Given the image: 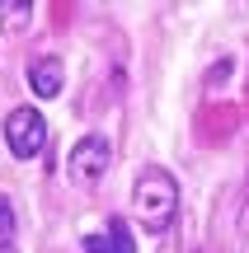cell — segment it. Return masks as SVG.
Returning <instances> with one entry per match:
<instances>
[{
	"instance_id": "1",
	"label": "cell",
	"mask_w": 249,
	"mask_h": 253,
	"mask_svg": "<svg viewBox=\"0 0 249 253\" xmlns=\"http://www.w3.org/2000/svg\"><path fill=\"white\" fill-rule=\"evenodd\" d=\"M132 207H137L141 230L165 235V230L174 225V216H179V183L169 178L165 169H146L137 178V188H132Z\"/></svg>"
},
{
	"instance_id": "2",
	"label": "cell",
	"mask_w": 249,
	"mask_h": 253,
	"mask_svg": "<svg viewBox=\"0 0 249 253\" xmlns=\"http://www.w3.org/2000/svg\"><path fill=\"white\" fill-rule=\"evenodd\" d=\"M0 131H5V145H9V155H14V160H38V155H43V145H47V118H43L38 108H28V103L9 108Z\"/></svg>"
},
{
	"instance_id": "3",
	"label": "cell",
	"mask_w": 249,
	"mask_h": 253,
	"mask_svg": "<svg viewBox=\"0 0 249 253\" xmlns=\"http://www.w3.org/2000/svg\"><path fill=\"white\" fill-rule=\"evenodd\" d=\"M108 164H113V150H108L103 136H80L71 145V155H66V173L75 183H99L108 173Z\"/></svg>"
},
{
	"instance_id": "4",
	"label": "cell",
	"mask_w": 249,
	"mask_h": 253,
	"mask_svg": "<svg viewBox=\"0 0 249 253\" xmlns=\"http://www.w3.org/2000/svg\"><path fill=\"white\" fill-rule=\"evenodd\" d=\"M61 80H66L61 56H33V61H28V89H33L38 99H56V94H61Z\"/></svg>"
},
{
	"instance_id": "5",
	"label": "cell",
	"mask_w": 249,
	"mask_h": 253,
	"mask_svg": "<svg viewBox=\"0 0 249 253\" xmlns=\"http://www.w3.org/2000/svg\"><path fill=\"white\" fill-rule=\"evenodd\" d=\"M33 19V0H0V33H19Z\"/></svg>"
},
{
	"instance_id": "6",
	"label": "cell",
	"mask_w": 249,
	"mask_h": 253,
	"mask_svg": "<svg viewBox=\"0 0 249 253\" xmlns=\"http://www.w3.org/2000/svg\"><path fill=\"white\" fill-rule=\"evenodd\" d=\"M108 253H132V230H127V220H118V216L108 220Z\"/></svg>"
},
{
	"instance_id": "7",
	"label": "cell",
	"mask_w": 249,
	"mask_h": 253,
	"mask_svg": "<svg viewBox=\"0 0 249 253\" xmlns=\"http://www.w3.org/2000/svg\"><path fill=\"white\" fill-rule=\"evenodd\" d=\"M14 244V207H9V197H0V249Z\"/></svg>"
},
{
	"instance_id": "8",
	"label": "cell",
	"mask_w": 249,
	"mask_h": 253,
	"mask_svg": "<svg viewBox=\"0 0 249 253\" xmlns=\"http://www.w3.org/2000/svg\"><path fill=\"white\" fill-rule=\"evenodd\" d=\"M85 253H108V244H103V235H85Z\"/></svg>"
},
{
	"instance_id": "9",
	"label": "cell",
	"mask_w": 249,
	"mask_h": 253,
	"mask_svg": "<svg viewBox=\"0 0 249 253\" xmlns=\"http://www.w3.org/2000/svg\"><path fill=\"white\" fill-rule=\"evenodd\" d=\"M226 75H231V61H221V66H212V71H207V80L216 84V80H226Z\"/></svg>"
},
{
	"instance_id": "10",
	"label": "cell",
	"mask_w": 249,
	"mask_h": 253,
	"mask_svg": "<svg viewBox=\"0 0 249 253\" xmlns=\"http://www.w3.org/2000/svg\"><path fill=\"white\" fill-rule=\"evenodd\" d=\"M245 230H249V202H245Z\"/></svg>"
}]
</instances>
